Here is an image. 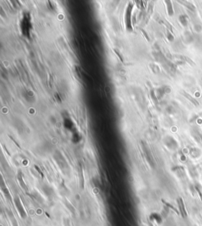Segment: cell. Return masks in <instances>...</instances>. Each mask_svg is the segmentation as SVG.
<instances>
[{
	"instance_id": "ba28073f",
	"label": "cell",
	"mask_w": 202,
	"mask_h": 226,
	"mask_svg": "<svg viewBox=\"0 0 202 226\" xmlns=\"http://www.w3.org/2000/svg\"><path fill=\"white\" fill-rule=\"evenodd\" d=\"M190 154L192 155V157H195V158L198 157L199 156H200V154H200V150H199L198 149H192Z\"/></svg>"
},
{
	"instance_id": "9c48e42d",
	"label": "cell",
	"mask_w": 202,
	"mask_h": 226,
	"mask_svg": "<svg viewBox=\"0 0 202 226\" xmlns=\"http://www.w3.org/2000/svg\"><path fill=\"white\" fill-rule=\"evenodd\" d=\"M114 52H116V54H117V55H118V57H119V59H121V61H122V62H123V59H122V56H120V54H119V53H118V52L117 50H115V49H114Z\"/></svg>"
},
{
	"instance_id": "3957f363",
	"label": "cell",
	"mask_w": 202,
	"mask_h": 226,
	"mask_svg": "<svg viewBox=\"0 0 202 226\" xmlns=\"http://www.w3.org/2000/svg\"><path fill=\"white\" fill-rule=\"evenodd\" d=\"M192 135L196 142H197L198 143H202V133L200 131V130L193 129L192 131Z\"/></svg>"
},
{
	"instance_id": "5b68a950",
	"label": "cell",
	"mask_w": 202,
	"mask_h": 226,
	"mask_svg": "<svg viewBox=\"0 0 202 226\" xmlns=\"http://www.w3.org/2000/svg\"><path fill=\"white\" fill-rule=\"evenodd\" d=\"M179 21L183 26H187L188 21H187V17H186V15H181V16L179 17Z\"/></svg>"
},
{
	"instance_id": "7a4b0ae2",
	"label": "cell",
	"mask_w": 202,
	"mask_h": 226,
	"mask_svg": "<svg viewBox=\"0 0 202 226\" xmlns=\"http://www.w3.org/2000/svg\"><path fill=\"white\" fill-rule=\"evenodd\" d=\"M181 94L183 96V97H185L188 101H189L192 103L193 105H195L196 107H197V106H199V102L197 101V99H195L194 97H193L192 96L190 95V94H189V93H187L186 92H185V91H182L181 92Z\"/></svg>"
},
{
	"instance_id": "52a82bcc",
	"label": "cell",
	"mask_w": 202,
	"mask_h": 226,
	"mask_svg": "<svg viewBox=\"0 0 202 226\" xmlns=\"http://www.w3.org/2000/svg\"><path fill=\"white\" fill-rule=\"evenodd\" d=\"M185 3V4H183V5H185L188 9H189V10H191V11H193V12H195L196 11V7L195 6L193 5V4L190 3H188V2H184Z\"/></svg>"
},
{
	"instance_id": "277c9868",
	"label": "cell",
	"mask_w": 202,
	"mask_h": 226,
	"mask_svg": "<svg viewBox=\"0 0 202 226\" xmlns=\"http://www.w3.org/2000/svg\"><path fill=\"white\" fill-rule=\"evenodd\" d=\"M14 201H15V203H16V207H17V209H20L19 213L21 214V217H23V218L26 217V213L25 212V210H23L22 205H21V202H20L19 199H18V198H15Z\"/></svg>"
},
{
	"instance_id": "8992f818",
	"label": "cell",
	"mask_w": 202,
	"mask_h": 226,
	"mask_svg": "<svg viewBox=\"0 0 202 226\" xmlns=\"http://www.w3.org/2000/svg\"><path fill=\"white\" fill-rule=\"evenodd\" d=\"M167 10H168V14L170 16H172L173 13H174V11H173V8H172V5H171V3L170 1H167Z\"/></svg>"
},
{
	"instance_id": "6da1fadb",
	"label": "cell",
	"mask_w": 202,
	"mask_h": 226,
	"mask_svg": "<svg viewBox=\"0 0 202 226\" xmlns=\"http://www.w3.org/2000/svg\"><path fill=\"white\" fill-rule=\"evenodd\" d=\"M133 6L132 4H129V6L126 8V25L129 30H132V26H131V12H132Z\"/></svg>"
}]
</instances>
